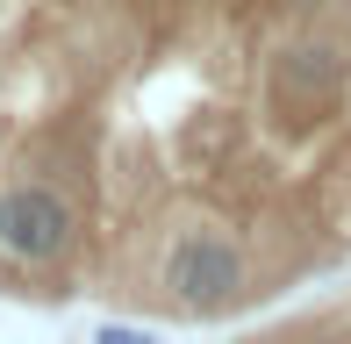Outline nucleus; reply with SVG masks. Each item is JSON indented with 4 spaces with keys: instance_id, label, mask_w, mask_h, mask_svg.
Listing matches in <instances>:
<instances>
[{
    "instance_id": "f257e3e1",
    "label": "nucleus",
    "mask_w": 351,
    "mask_h": 344,
    "mask_svg": "<svg viewBox=\"0 0 351 344\" xmlns=\"http://www.w3.org/2000/svg\"><path fill=\"white\" fill-rule=\"evenodd\" d=\"M351 273V8L165 0L86 144V280L222 323Z\"/></svg>"
},
{
    "instance_id": "f03ea898",
    "label": "nucleus",
    "mask_w": 351,
    "mask_h": 344,
    "mask_svg": "<svg viewBox=\"0 0 351 344\" xmlns=\"http://www.w3.org/2000/svg\"><path fill=\"white\" fill-rule=\"evenodd\" d=\"M230 344H351V273L337 280V287H315L308 302L251 323V330L230 337Z\"/></svg>"
}]
</instances>
